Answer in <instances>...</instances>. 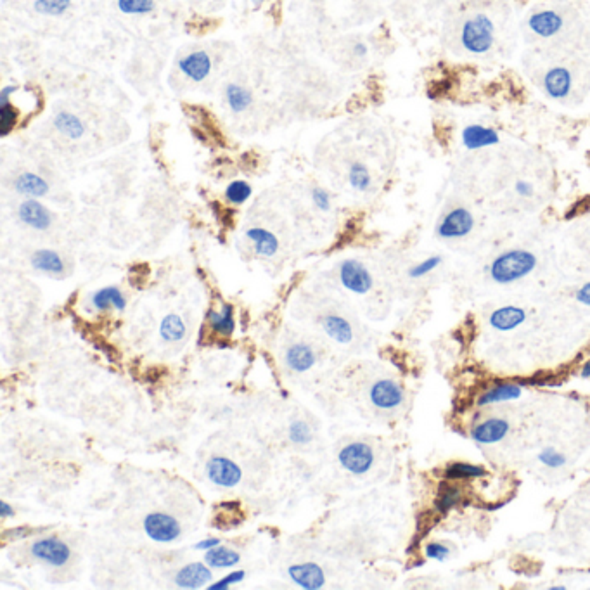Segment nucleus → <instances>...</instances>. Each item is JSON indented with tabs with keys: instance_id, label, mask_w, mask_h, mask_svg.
<instances>
[{
	"instance_id": "obj_46",
	"label": "nucleus",
	"mask_w": 590,
	"mask_h": 590,
	"mask_svg": "<svg viewBox=\"0 0 590 590\" xmlns=\"http://www.w3.org/2000/svg\"><path fill=\"white\" fill-rule=\"evenodd\" d=\"M216 545H220L219 538H204V540L196 543V549L197 550H204V553H207V550L213 549V547H216Z\"/></svg>"
},
{
	"instance_id": "obj_14",
	"label": "nucleus",
	"mask_w": 590,
	"mask_h": 590,
	"mask_svg": "<svg viewBox=\"0 0 590 590\" xmlns=\"http://www.w3.org/2000/svg\"><path fill=\"white\" fill-rule=\"evenodd\" d=\"M291 580L298 587L305 590H319L325 585L324 569L316 562H303V565H293L287 569Z\"/></svg>"
},
{
	"instance_id": "obj_13",
	"label": "nucleus",
	"mask_w": 590,
	"mask_h": 590,
	"mask_svg": "<svg viewBox=\"0 0 590 590\" xmlns=\"http://www.w3.org/2000/svg\"><path fill=\"white\" fill-rule=\"evenodd\" d=\"M507 433H509V422L506 419L490 417L473 426L471 438L476 444L492 445L502 441L507 436Z\"/></svg>"
},
{
	"instance_id": "obj_18",
	"label": "nucleus",
	"mask_w": 590,
	"mask_h": 590,
	"mask_svg": "<svg viewBox=\"0 0 590 590\" xmlns=\"http://www.w3.org/2000/svg\"><path fill=\"white\" fill-rule=\"evenodd\" d=\"M525 320H526L525 310H523L521 306H514V305L500 306V308H497L492 312L490 319H488L492 328L500 332L514 331V329H518L519 325L525 324Z\"/></svg>"
},
{
	"instance_id": "obj_8",
	"label": "nucleus",
	"mask_w": 590,
	"mask_h": 590,
	"mask_svg": "<svg viewBox=\"0 0 590 590\" xmlns=\"http://www.w3.org/2000/svg\"><path fill=\"white\" fill-rule=\"evenodd\" d=\"M207 475L212 483L219 485L224 488H232L241 483L243 480V471L234 461L227 457L213 456L207 463Z\"/></svg>"
},
{
	"instance_id": "obj_33",
	"label": "nucleus",
	"mask_w": 590,
	"mask_h": 590,
	"mask_svg": "<svg viewBox=\"0 0 590 590\" xmlns=\"http://www.w3.org/2000/svg\"><path fill=\"white\" fill-rule=\"evenodd\" d=\"M73 0H35L33 9L42 16L59 18L71 7Z\"/></svg>"
},
{
	"instance_id": "obj_43",
	"label": "nucleus",
	"mask_w": 590,
	"mask_h": 590,
	"mask_svg": "<svg viewBox=\"0 0 590 590\" xmlns=\"http://www.w3.org/2000/svg\"><path fill=\"white\" fill-rule=\"evenodd\" d=\"M312 201L320 212H329L331 209V194L325 191L324 187L312 189Z\"/></svg>"
},
{
	"instance_id": "obj_40",
	"label": "nucleus",
	"mask_w": 590,
	"mask_h": 590,
	"mask_svg": "<svg viewBox=\"0 0 590 590\" xmlns=\"http://www.w3.org/2000/svg\"><path fill=\"white\" fill-rule=\"evenodd\" d=\"M538 463H542L543 465H547V468L550 469H557V468H562V465L566 464V457L562 456L561 452H557L554 447H547L543 449L540 453H538Z\"/></svg>"
},
{
	"instance_id": "obj_39",
	"label": "nucleus",
	"mask_w": 590,
	"mask_h": 590,
	"mask_svg": "<svg viewBox=\"0 0 590 590\" xmlns=\"http://www.w3.org/2000/svg\"><path fill=\"white\" fill-rule=\"evenodd\" d=\"M440 263H441V256H429V258L422 260L421 263H415L414 267H410L409 275L412 279H421V277H424V275L431 274L434 269H438Z\"/></svg>"
},
{
	"instance_id": "obj_19",
	"label": "nucleus",
	"mask_w": 590,
	"mask_h": 590,
	"mask_svg": "<svg viewBox=\"0 0 590 590\" xmlns=\"http://www.w3.org/2000/svg\"><path fill=\"white\" fill-rule=\"evenodd\" d=\"M521 393H523V388L519 386V384L500 383V384H495V386L488 388L485 393H481L480 398L476 400V405L488 407V405H494V403L512 402V400L521 397Z\"/></svg>"
},
{
	"instance_id": "obj_52",
	"label": "nucleus",
	"mask_w": 590,
	"mask_h": 590,
	"mask_svg": "<svg viewBox=\"0 0 590 590\" xmlns=\"http://www.w3.org/2000/svg\"><path fill=\"white\" fill-rule=\"evenodd\" d=\"M550 590H566L565 585H554V587H550Z\"/></svg>"
},
{
	"instance_id": "obj_28",
	"label": "nucleus",
	"mask_w": 590,
	"mask_h": 590,
	"mask_svg": "<svg viewBox=\"0 0 590 590\" xmlns=\"http://www.w3.org/2000/svg\"><path fill=\"white\" fill-rule=\"evenodd\" d=\"M239 561V554L225 545L213 547V549L207 550V554H204V562H207L209 568H232Z\"/></svg>"
},
{
	"instance_id": "obj_29",
	"label": "nucleus",
	"mask_w": 590,
	"mask_h": 590,
	"mask_svg": "<svg viewBox=\"0 0 590 590\" xmlns=\"http://www.w3.org/2000/svg\"><path fill=\"white\" fill-rule=\"evenodd\" d=\"M225 99L232 112H244L253 103V96L246 87L238 83H231L225 87Z\"/></svg>"
},
{
	"instance_id": "obj_9",
	"label": "nucleus",
	"mask_w": 590,
	"mask_h": 590,
	"mask_svg": "<svg viewBox=\"0 0 590 590\" xmlns=\"http://www.w3.org/2000/svg\"><path fill=\"white\" fill-rule=\"evenodd\" d=\"M372 405L381 410H393L402 405L403 402V390L398 383L393 379H379L372 384L369 391Z\"/></svg>"
},
{
	"instance_id": "obj_1",
	"label": "nucleus",
	"mask_w": 590,
	"mask_h": 590,
	"mask_svg": "<svg viewBox=\"0 0 590 590\" xmlns=\"http://www.w3.org/2000/svg\"><path fill=\"white\" fill-rule=\"evenodd\" d=\"M537 267V256L528 250H509L500 253L488 267L492 281L497 284H512L531 272Z\"/></svg>"
},
{
	"instance_id": "obj_17",
	"label": "nucleus",
	"mask_w": 590,
	"mask_h": 590,
	"mask_svg": "<svg viewBox=\"0 0 590 590\" xmlns=\"http://www.w3.org/2000/svg\"><path fill=\"white\" fill-rule=\"evenodd\" d=\"M178 69L192 81H203L212 73V57L204 50H196L178 61Z\"/></svg>"
},
{
	"instance_id": "obj_11",
	"label": "nucleus",
	"mask_w": 590,
	"mask_h": 590,
	"mask_svg": "<svg viewBox=\"0 0 590 590\" xmlns=\"http://www.w3.org/2000/svg\"><path fill=\"white\" fill-rule=\"evenodd\" d=\"M18 216L23 224L35 229V231H47L52 225V215H50L47 207L35 197H28L19 204Z\"/></svg>"
},
{
	"instance_id": "obj_6",
	"label": "nucleus",
	"mask_w": 590,
	"mask_h": 590,
	"mask_svg": "<svg viewBox=\"0 0 590 590\" xmlns=\"http://www.w3.org/2000/svg\"><path fill=\"white\" fill-rule=\"evenodd\" d=\"M337 459H340L341 468L347 469L352 475H366L374 464V452L367 444L355 441V444L341 449Z\"/></svg>"
},
{
	"instance_id": "obj_32",
	"label": "nucleus",
	"mask_w": 590,
	"mask_h": 590,
	"mask_svg": "<svg viewBox=\"0 0 590 590\" xmlns=\"http://www.w3.org/2000/svg\"><path fill=\"white\" fill-rule=\"evenodd\" d=\"M348 182H350V185L355 191L366 192L372 185L371 172H369V168L364 163L355 161L350 166V170H348Z\"/></svg>"
},
{
	"instance_id": "obj_45",
	"label": "nucleus",
	"mask_w": 590,
	"mask_h": 590,
	"mask_svg": "<svg viewBox=\"0 0 590 590\" xmlns=\"http://www.w3.org/2000/svg\"><path fill=\"white\" fill-rule=\"evenodd\" d=\"M514 191L519 194L521 197H530L533 194V185L528 180H518L514 184Z\"/></svg>"
},
{
	"instance_id": "obj_26",
	"label": "nucleus",
	"mask_w": 590,
	"mask_h": 590,
	"mask_svg": "<svg viewBox=\"0 0 590 590\" xmlns=\"http://www.w3.org/2000/svg\"><path fill=\"white\" fill-rule=\"evenodd\" d=\"M322 328L328 332L329 337L340 345H348L353 340V329L350 322L340 316H325L322 319Z\"/></svg>"
},
{
	"instance_id": "obj_15",
	"label": "nucleus",
	"mask_w": 590,
	"mask_h": 590,
	"mask_svg": "<svg viewBox=\"0 0 590 590\" xmlns=\"http://www.w3.org/2000/svg\"><path fill=\"white\" fill-rule=\"evenodd\" d=\"M562 25H565V19L553 9L538 11L528 18V28L542 38H550L557 35L562 30Z\"/></svg>"
},
{
	"instance_id": "obj_27",
	"label": "nucleus",
	"mask_w": 590,
	"mask_h": 590,
	"mask_svg": "<svg viewBox=\"0 0 590 590\" xmlns=\"http://www.w3.org/2000/svg\"><path fill=\"white\" fill-rule=\"evenodd\" d=\"M207 319L212 331H215L216 335L220 336H231L236 329V320H234V310H232L231 305H224V308L220 312L216 310H209L207 313Z\"/></svg>"
},
{
	"instance_id": "obj_48",
	"label": "nucleus",
	"mask_w": 590,
	"mask_h": 590,
	"mask_svg": "<svg viewBox=\"0 0 590 590\" xmlns=\"http://www.w3.org/2000/svg\"><path fill=\"white\" fill-rule=\"evenodd\" d=\"M0 514H2V518H11V516H14V507L9 506L6 500H2L0 502Z\"/></svg>"
},
{
	"instance_id": "obj_44",
	"label": "nucleus",
	"mask_w": 590,
	"mask_h": 590,
	"mask_svg": "<svg viewBox=\"0 0 590 590\" xmlns=\"http://www.w3.org/2000/svg\"><path fill=\"white\" fill-rule=\"evenodd\" d=\"M574 298H577V301L580 305L590 306V281L585 282V284L577 291V294H574Z\"/></svg>"
},
{
	"instance_id": "obj_3",
	"label": "nucleus",
	"mask_w": 590,
	"mask_h": 590,
	"mask_svg": "<svg viewBox=\"0 0 590 590\" xmlns=\"http://www.w3.org/2000/svg\"><path fill=\"white\" fill-rule=\"evenodd\" d=\"M475 229V216L468 208L457 207L450 209L440 220L436 227L438 238L441 239H463Z\"/></svg>"
},
{
	"instance_id": "obj_50",
	"label": "nucleus",
	"mask_w": 590,
	"mask_h": 590,
	"mask_svg": "<svg viewBox=\"0 0 590 590\" xmlns=\"http://www.w3.org/2000/svg\"><path fill=\"white\" fill-rule=\"evenodd\" d=\"M580 376H582V378H585V379H590V360H589V362L584 364V367H582Z\"/></svg>"
},
{
	"instance_id": "obj_37",
	"label": "nucleus",
	"mask_w": 590,
	"mask_h": 590,
	"mask_svg": "<svg viewBox=\"0 0 590 590\" xmlns=\"http://www.w3.org/2000/svg\"><path fill=\"white\" fill-rule=\"evenodd\" d=\"M118 9L130 16L149 14L154 11V0H118Z\"/></svg>"
},
{
	"instance_id": "obj_4",
	"label": "nucleus",
	"mask_w": 590,
	"mask_h": 590,
	"mask_svg": "<svg viewBox=\"0 0 590 590\" xmlns=\"http://www.w3.org/2000/svg\"><path fill=\"white\" fill-rule=\"evenodd\" d=\"M144 531L151 540L168 543L180 537V523L166 512H151L144 519Z\"/></svg>"
},
{
	"instance_id": "obj_12",
	"label": "nucleus",
	"mask_w": 590,
	"mask_h": 590,
	"mask_svg": "<svg viewBox=\"0 0 590 590\" xmlns=\"http://www.w3.org/2000/svg\"><path fill=\"white\" fill-rule=\"evenodd\" d=\"M461 142L465 149L478 151L485 147L497 146L500 142V135L495 128L480 125V123H473V125H465L461 132Z\"/></svg>"
},
{
	"instance_id": "obj_42",
	"label": "nucleus",
	"mask_w": 590,
	"mask_h": 590,
	"mask_svg": "<svg viewBox=\"0 0 590 590\" xmlns=\"http://www.w3.org/2000/svg\"><path fill=\"white\" fill-rule=\"evenodd\" d=\"M424 554L428 559H436V561H445L450 556V549L441 542H429L424 547Z\"/></svg>"
},
{
	"instance_id": "obj_31",
	"label": "nucleus",
	"mask_w": 590,
	"mask_h": 590,
	"mask_svg": "<svg viewBox=\"0 0 590 590\" xmlns=\"http://www.w3.org/2000/svg\"><path fill=\"white\" fill-rule=\"evenodd\" d=\"M485 475H487V469L469 463H453L445 469V478L447 480H473L481 478Z\"/></svg>"
},
{
	"instance_id": "obj_36",
	"label": "nucleus",
	"mask_w": 590,
	"mask_h": 590,
	"mask_svg": "<svg viewBox=\"0 0 590 590\" xmlns=\"http://www.w3.org/2000/svg\"><path fill=\"white\" fill-rule=\"evenodd\" d=\"M461 500V492L459 488L452 487V485L444 483V487L440 488V494H438L436 500H434V507H436L438 512H447L456 507V504Z\"/></svg>"
},
{
	"instance_id": "obj_22",
	"label": "nucleus",
	"mask_w": 590,
	"mask_h": 590,
	"mask_svg": "<svg viewBox=\"0 0 590 590\" xmlns=\"http://www.w3.org/2000/svg\"><path fill=\"white\" fill-rule=\"evenodd\" d=\"M91 303L96 310H100V312H103V310H111V308L122 312V310H125V306H127V298L116 286H106L92 294Z\"/></svg>"
},
{
	"instance_id": "obj_35",
	"label": "nucleus",
	"mask_w": 590,
	"mask_h": 590,
	"mask_svg": "<svg viewBox=\"0 0 590 590\" xmlns=\"http://www.w3.org/2000/svg\"><path fill=\"white\" fill-rule=\"evenodd\" d=\"M19 118L18 108L9 103H0V137H7L14 130Z\"/></svg>"
},
{
	"instance_id": "obj_30",
	"label": "nucleus",
	"mask_w": 590,
	"mask_h": 590,
	"mask_svg": "<svg viewBox=\"0 0 590 590\" xmlns=\"http://www.w3.org/2000/svg\"><path fill=\"white\" fill-rule=\"evenodd\" d=\"M185 332H187V328H185V322L180 316L177 313H170L165 319L161 320L160 324V335L165 341L168 343H177V341L184 340Z\"/></svg>"
},
{
	"instance_id": "obj_16",
	"label": "nucleus",
	"mask_w": 590,
	"mask_h": 590,
	"mask_svg": "<svg viewBox=\"0 0 590 590\" xmlns=\"http://www.w3.org/2000/svg\"><path fill=\"white\" fill-rule=\"evenodd\" d=\"M212 569L207 562H191L180 568L175 574V585L180 589H201L212 582Z\"/></svg>"
},
{
	"instance_id": "obj_7",
	"label": "nucleus",
	"mask_w": 590,
	"mask_h": 590,
	"mask_svg": "<svg viewBox=\"0 0 590 590\" xmlns=\"http://www.w3.org/2000/svg\"><path fill=\"white\" fill-rule=\"evenodd\" d=\"M340 281L345 289L355 294H367L372 289V275L359 260H345L340 267Z\"/></svg>"
},
{
	"instance_id": "obj_21",
	"label": "nucleus",
	"mask_w": 590,
	"mask_h": 590,
	"mask_svg": "<svg viewBox=\"0 0 590 590\" xmlns=\"http://www.w3.org/2000/svg\"><path fill=\"white\" fill-rule=\"evenodd\" d=\"M14 189L26 197H44L49 192V182L33 172H23L14 178Z\"/></svg>"
},
{
	"instance_id": "obj_49",
	"label": "nucleus",
	"mask_w": 590,
	"mask_h": 590,
	"mask_svg": "<svg viewBox=\"0 0 590 590\" xmlns=\"http://www.w3.org/2000/svg\"><path fill=\"white\" fill-rule=\"evenodd\" d=\"M367 52H369L367 45L362 44V42H359V44L353 45V54H355L357 57H366Z\"/></svg>"
},
{
	"instance_id": "obj_20",
	"label": "nucleus",
	"mask_w": 590,
	"mask_h": 590,
	"mask_svg": "<svg viewBox=\"0 0 590 590\" xmlns=\"http://www.w3.org/2000/svg\"><path fill=\"white\" fill-rule=\"evenodd\" d=\"M317 355L308 345L296 343L286 352V364L291 371L294 372H308L310 369L316 366Z\"/></svg>"
},
{
	"instance_id": "obj_10",
	"label": "nucleus",
	"mask_w": 590,
	"mask_h": 590,
	"mask_svg": "<svg viewBox=\"0 0 590 590\" xmlns=\"http://www.w3.org/2000/svg\"><path fill=\"white\" fill-rule=\"evenodd\" d=\"M573 76L572 71L565 66H554L547 69L543 75V91L554 100H562L572 94Z\"/></svg>"
},
{
	"instance_id": "obj_41",
	"label": "nucleus",
	"mask_w": 590,
	"mask_h": 590,
	"mask_svg": "<svg viewBox=\"0 0 590 590\" xmlns=\"http://www.w3.org/2000/svg\"><path fill=\"white\" fill-rule=\"evenodd\" d=\"M244 577H246V573H244L243 569L232 572V573L225 574L224 578H220V580L215 582V584H209V590H225V589L232 587V585L241 584V582L244 580Z\"/></svg>"
},
{
	"instance_id": "obj_2",
	"label": "nucleus",
	"mask_w": 590,
	"mask_h": 590,
	"mask_svg": "<svg viewBox=\"0 0 590 590\" xmlns=\"http://www.w3.org/2000/svg\"><path fill=\"white\" fill-rule=\"evenodd\" d=\"M461 44L475 56L490 52L495 44V25L487 14H476L464 23L461 30Z\"/></svg>"
},
{
	"instance_id": "obj_34",
	"label": "nucleus",
	"mask_w": 590,
	"mask_h": 590,
	"mask_svg": "<svg viewBox=\"0 0 590 590\" xmlns=\"http://www.w3.org/2000/svg\"><path fill=\"white\" fill-rule=\"evenodd\" d=\"M251 194H253V189H251V185L246 180H232L227 185V189H225V197L232 204L246 203L251 197Z\"/></svg>"
},
{
	"instance_id": "obj_24",
	"label": "nucleus",
	"mask_w": 590,
	"mask_h": 590,
	"mask_svg": "<svg viewBox=\"0 0 590 590\" xmlns=\"http://www.w3.org/2000/svg\"><path fill=\"white\" fill-rule=\"evenodd\" d=\"M246 238L253 243L255 251L260 256H265V258H270L277 253L279 250V241L272 234L270 231L263 227H251L246 231Z\"/></svg>"
},
{
	"instance_id": "obj_23",
	"label": "nucleus",
	"mask_w": 590,
	"mask_h": 590,
	"mask_svg": "<svg viewBox=\"0 0 590 590\" xmlns=\"http://www.w3.org/2000/svg\"><path fill=\"white\" fill-rule=\"evenodd\" d=\"M32 267L35 270L44 272V274L56 275V277H61L64 275V262L61 258L59 253L52 250H37L32 255Z\"/></svg>"
},
{
	"instance_id": "obj_25",
	"label": "nucleus",
	"mask_w": 590,
	"mask_h": 590,
	"mask_svg": "<svg viewBox=\"0 0 590 590\" xmlns=\"http://www.w3.org/2000/svg\"><path fill=\"white\" fill-rule=\"evenodd\" d=\"M54 128H56L59 134H63L64 137L71 139V141H79V139L83 137L85 134V125L83 122L76 115L68 111H59L52 120Z\"/></svg>"
},
{
	"instance_id": "obj_47",
	"label": "nucleus",
	"mask_w": 590,
	"mask_h": 590,
	"mask_svg": "<svg viewBox=\"0 0 590 590\" xmlns=\"http://www.w3.org/2000/svg\"><path fill=\"white\" fill-rule=\"evenodd\" d=\"M30 533V528H16V530H9V531H6V535H4V537H7V535H13L14 537V540H18V538H21V537H26V535Z\"/></svg>"
},
{
	"instance_id": "obj_38",
	"label": "nucleus",
	"mask_w": 590,
	"mask_h": 590,
	"mask_svg": "<svg viewBox=\"0 0 590 590\" xmlns=\"http://www.w3.org/2000/svg\"><path fill=\"white\" fill-rule=\"evenodd\" d=\"M287 434H289V440L293 441V444H296V445L310 444V441H312V438H313L312 429H310V426L303 421H293V422H291Z\"/></svg>"
},
{
	"instance_id": "obj_5",
	"label": "nucleus",
	"mask_w": 590,
	"mask_h": 590,
	"mask_svg": "<svg viewBox=\"0 0 590 590\" xmlns=\"http://www.w3.org/2000/svg\"><path fill=\"white\" fill-rule=\"evenodd\" d=\"M30 553L35 559L45 562V565L54 566V568H61L71 557V549L63 540L56 537L38 538L30 547Z\"/></svg>"
},
{
	"instance_id": "obj_51",
	"label": "nucleus",
	"mask_w": 590,
	"mask_h": 590,
	"mask_svg": "<svg viewBox=\"0 0 590 590\" xmlns=\"http://www.w3.org/2000/svg\"><path fill=\"white\" fill-rule=\"evenodd\" d=\"M251 2H253V6H255V7H260V6H262L263 2H265V0H251Z\"/></svg>"
}]
</instances>
